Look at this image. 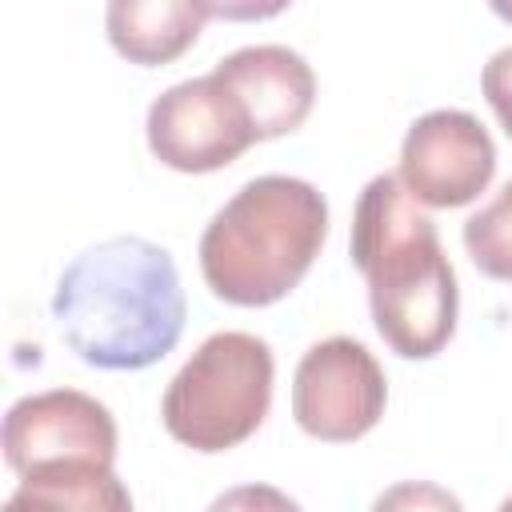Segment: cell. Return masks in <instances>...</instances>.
Listing matches in <instances>:
<instances>
[{
  "label": "cell",
  "mask_w": 512,
  "mask_h": 512,
  "mask_svg": "<svg viewBox=\"0 0 512 512\" xmlns=\"http://www.w3.org/2000/svg\"><path fill=\"white\" fill-rule=\"evenodd\" d=\"M52 320L92 368H152L176 348L188 320L172 252L144 236H112L84 248L56 280Z\"/></svg>",
  "instance_id": "1"
},
{
  "label": "cell",
  "mask_w": 512,
  "mask_h": 512,
  "mask_svg": "<svg viewBox=\"0 0 512 512\" xmlns=\"http://www.w3.org/2000/svg\"><path fill=\"white\" fill-rule=\"evenodd\" d=\"M4 460L16 476L56 464H104L116 460L112 412L76 388H48L24 396L4 416Z\"/></svg>",
  "instance_id": "8"
},
{
  "label": "cell",
  "mask_w": 512,
  "mask_h": 512,
  "mask_svg": "<svg viewBox=\"0 0 512 512\" xmlns=\"http://www.w3.org/2000/svg\"><path fill=\"white\" fill-rule=\"evenodd\" d=\"M212 76L244 104L256 140L296 132L316 100V76L308 60L284 44H248L224 56Z\"/></svg>",
  "instance_id": "9"
},
{
  "label": "cell",
  "mask_w": 512,
  "mask_h": 512,
  "mask_svg": "<svg viewBox=\"0 0 512 512\" xmlns=\"http://www.w3.org/2000/svg\"><path fill=\"white\" fill-rule=\"evenodd\" d=\"M480 88H484V100H488V108L496 112L500 128H504L508 140H512V48H500V52L484 64Z\"/></svg>",
  "instance_id": "15"
},
{
  "label": "cell",
  "mask_w": 512,
  "mask_h": 512,
  "mask_svg": "<svg viewBox=\"0 0 512 512\" xmlns=\"http://www.w3.org/2000/svg\"><path fill=\"white\" fill-rule=\"evenodd\" d=\"M492 12L504 16V20H512V4H492Z\"/></svg>",
  "instance_id": "16"
},
{
  "label": "cell",
  "mask_w": 512,
  "mask_h": 512,
  "mask_svg": "<svg viewBox=\"0 0 512 512\" xmlns=\"http://www.w3.org/2000/svg\"><path fill=\"white\" fill-rule=\"evenodd\" d=\"M496 176V144L488 128L460 108H436L412 120L400 144L396 180L424 208H464Z\"/></svg>",
  "instance_id": "7"
},
{
  "label": "cell",
  "mask_w": 512,
  "mask_h": 512,
  "mask_svg": "<svg viewBox=\"0 0 512 512\" xmlns=\"http://www.w3.org/2000/svg\"><path fill=\"white\" fill-rule=\"evenodd\" d=\"M464 248L484 276L512 284V180L464 224Z\"/></svg>",
  "instance_id": "12"
},
{
  "label": "cell",
  "mask_w": 512,
  "mask_h": 512,
  "mask_svg": "<svg viewBox=\"0 0 512 512\" xmlns=\"http://www.w3.org/2000/svg\"><path fill=\"white\" fill-rule=\"evenodd\" d=\"M388 404V380L376 356L352 336L312 344L292 376V416L324 444H352L376 428Z\"/></svg>",
  "instance_id": "5"
},
{
  "label": "cell",
  "mask_w": 512,
  "mask_h": 512,
  "mask_svg": "<svg viewBox=\"0 0 512 512\" xmlns=\"http://www.w3.org/2000/svg\"><path fill=\"white\" fill-rule=\"evenodd\" d=\"M496 512H512V496H508V500H504V504H500Z\"/></svg>",
  "instance_id": "17"
},
{
  "label": "cell",
  "mask_w": 512,
  "mask_h": 512,
  "mask_svg": "<svg viewBox=\"0 0 512 512\" xmlns=\"http://www.w3.org/2000/svg\"><path fill=\"white\" fill-rule=\"evenodd\" d=\"M352 264L368 284L372 324L404 360H432L456 332L460 288L436 224L392 172L364 184L352 212Z\"/></svg>",
  "instance_id": "2"
},
{
  "label": "cell",
  "mask_w": 512,
  "mask_h": 512,
  "mask_svg": "<svg viewBox=\"0 0 512 512\" xmlns=\"http://www.w3.org/2000/svg\"><path fill=\"white\" fill-rule=\"evenodd\" d=\"M4 512H132V496L104 464H56L20 476Z\"/></svg>",
  "instance_id": "11"
},
{
  "label": "cell",
  "mask_w": 512,
  "mask_h": 512,
  "mask_svg": "<svg viewBox=\"0 0 512 512\" xmlns=\"http://www.w3.org/2000/svg\"><path fill=\"white\" fill-rule=\"evenodd\" d=\"M372 512H464V504L432 480H400L372 500Z\"/></svg>",
  "instance_id": "13"
},
{
  "label": "cell",
  "mask_w": 512,
  "mask_h": 512,
  "mask_svg": "<svg viewBox=\"0 0 512 512\" xmlns=\"http://www.w3.org/2000/svg\"><path fill=\"white\" fill-rule=\"evenodd\" d=\"M272 348L252 332L208 336L168 380L160 420L192 452H228L244 444L272 404Z\"/></svg>",
  "instance_id": "4"
},
{
  "label": "cell",
  "mask_w": 512,
  "mask_h": 512,
  "mask_svg": "<svg viewBox=\"0 0 512 512\" xmlns=\"http://www.w3.org/2000/svg\"><path fill=\"white\" fill-rule=\"evenodd\" d=\"M208 512H300V504L272 484H236L220 492Z\"/></svg>",
  "instance_id": "14"
},
{
  "label": "cell",
  "mask_w": 512,
  "mask_h": 512,
  "mask_svg": "<svg viewBox=\"0 0 512 512\" xmlns=\"http://www.w3.org/2000/svg\"><path fill=\"white\" fill-rule=\"evenodd\" d=\"M144 132L160 164L192 176L228 168L256 144L244 104L212 72L160 92L148 108Z\"/></svg>",
  "instance_id": "6"
},
{
  "label": "cell",
  "mask_w": 512,
  "mask_h": 512,
  "mask_svg": "<svg viewBox=\"0 0 512 512\" xmlns=\"http://www.w3.org/2000/svg\"><path fill=\"white\" fill-rule=\"evenodd\" d=\"M208 16V4L192 0H112L104 12V28L124 60L160 68L196 44Z\"/></svg>",
  "instance_id": "10"
},
{
  "label": "cell",
  "mask_w": 512,
  "mask_h": 512,
  "mask_svg": "<svg viewBox=\"0 0 512 512\" xmlns=\"http://www.w3.org/2000/svg\"><path fill=\"white\" fill-rule=\"evenodd\" d=\"M328 236V200L296 176L248 180L204 228L200 272L216 300L268 308L312 268Z\"/></svg>",
  "instance_id": "3"
}]
</instances>
